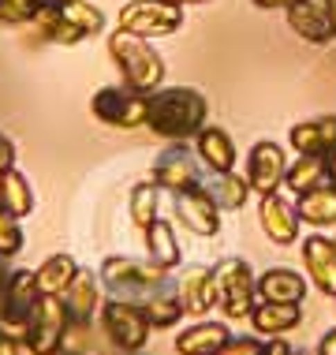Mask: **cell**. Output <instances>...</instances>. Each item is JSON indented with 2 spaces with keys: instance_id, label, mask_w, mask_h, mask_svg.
I'll return each instance as SVG.
<instances>
[{
  "instance_id": "cell-1",
  "label": "cell",
  "mask_w": 336,
  "mask_h": 355,
  "mask_svg": "<svg viewBox=\"0 0 336 355\" xmlns=\"http://www.w3.org/2000/svg\"><path fill=\"white\" fill-rule=\"evenodd\" d=\"M209 123V101L195 86H161L150 94L146 128L165 142H195Z\"/></svg>"
},
{
  "instance_id": "cell-2",
  "label": "cell",
  "mask_w": 336,
  "mask_h": 355,
  "mask_svg": "<svg viewBox=\"0 0 336 355\" xmlns=\"http://www.w3.org/2000/svg\"><path fill=\"white\" fill-rule=\"evenodd\" d=\"M109 56L120 71V83L131 86L139 94H153L165 86V56L153 49L150 37L127 34V31H112L109 34Z\"/></svg>"
},
{
  "instance_id": "cell-3",
  "label": "cell",
  "mask_w": 336,
  "mask_h": 355,
  "mask_svg": "<svg viewBox=\"0 0 336 355\" xmlns=\"http://www.w3.org/2000/svg\"><path fill=\"white\" fill-rule=\"evenodd\" d=\"M98 277H101V284L109 295L131 300V303H142V300H150L153 292L176 284L172 281V270H161L150 258H131V254H109L101 262Z\"/></svg>"
},
{
  "instance_id": "cell-4",
  "label": "cell",
  "mask_w": 336,
  "mask_h": 355,
  "mask_svg": "<svg viewBox=\"0 0 336 355\" xmlns=\"http://www.w3.org/2000/svg\"><path fill=\"white\" fill-rule=\"evenodd\" d=\"M213 273H217V311L224 314V322H247L258 306V273L251 270V262L228 254L213 266Z\"/></svg>"
},
{
  "instance_id": "cell-5",
  "label": "cell",
  "mask_w": 336,
  "mask_h": 355,
  "mask_svg": "<svg viewBox=\"0 0 336 355\" xmlns=\"http://www.w3.org/2000/svg\"><path fill=\"white\" fill-rule=\"evenodd\" d=\"M75 329L67 314L64 295H42L23 329V352L26 355H60L67 348V333Z\"/></svg>"
},
{
  "instance_id": "cell-6",
  "label": "cell",
  "mask_w": 336,
  "mask_h": 355,
  "mask_svg": "<svg viewBox=\"0 0 336 355\" xmlns=\"http://www.w3.org/2000/svg\"><path fill=\"white\" fill-rule=\"evenodd\" d=\"M101 329L105 337H109V344L116 352H142L153 333V325L146 318V311H142V303H131V300H105L101 303Z\"/></svg>"
},
{
  "instance_id": "cell-7",
  "label": "cell",
  "mask_w": 336,
  "mask_h": 355,
  "mask_svg": "<svg viewBox=\"0 0 336 355\" xmlns=\"http://www.w3.org/2000/svg\"><path fill=\"white\" fill-rule=\"evenodd\" d=\"M90 112L94 120H101L105 128L116 131H134L146 128V112H150V94H139L131 86H101L90 98Z\"/></svg>"
},
{
  "instance_id": "cell-8",
  "label": "cell",
  "mask_w": 336,
  "mask_h": 355,
  "mask_svg": "<svg viewBox=\"0 0 336 355\" xmlns=\"http://www.w3.org/2000/svg\"><path fill=\"white\" fill-rule=\"evenodd\" d=\"M116 26L139 37H168L184 26V8L172 0H127L116 15Z\"/></svg>"
},
{
  "instance_id": "cell-9",
  "label": "cell",
  "mask_w": 336,
  "mask_h": 355,
  "mask_svg": "<svg viewBox=\"0 0 336 355\" xmlns=\"http://www.w3.org/2000/svg\"><path fill=\"white\" fill-rule=\"evenodd\" d=\"M150 180L161 191H168V195H179V191H191L202 184V161L198 153H191L187 142H168L157 153V161H153Z\"/></svg>"
},
{
  "instance_id": "cell-10",
  "label": "cell",
  "mask_w": 336,
  "mask_h": 355,
  "mask_svg": "<svg viewBox=\"0 0 336 355\" xmlns=\"http://www.w3.org/2000/svg\"><path fill=\"white\" fill-rule=\"evenodd\" d=\"M37 300H42V288H37L34 270H12V281L0 292V329L15 333L23 340V329L30 322Z\"/></svg>"
},
{
  "instance_id": "cell-11",
  "label": "cell",
  "mask_w": 336,
  "mask_h": 355,
  "mask_svg": "<svg viewBox=\"0 0 336 355\" xmlns=\"http://www.w3.org/2000/svg\"><path fill=\"white\" fill-rule=\"evenodd\" d=\"M172 214H176V220L187 228V232L209 239V236L220 232V214H224V209L217 206L213 191H209L206 184H198V187H191V191L172 195Z\"/></svg>"
},
{
  "instance_id": "cell-12",
  "label": "cell",
  "mask_w": 336,
  "mask_h": 355,
  "mask_svg": "<svg viewBox=\"0 0 336 355\" xmlns=\"http://www.w3.org/2000/svg\"><path fill=\"white\" fill-rule=\"evenodd\" d=\"M288 153L281 142H273V139H262V142H254V150L247 153V184H251V191L258 198L262 195H273V191H281L284 187V172H288Z\"/></svg>"
},
{
  "instance_id": "cell-13",
  "label": "cell",
  "mask_w": 336,
  "mask_h": 355,
  "mask_svg": "<svg viewBox=\"0 0 336 355\" xmlns=\"http://www.w3.org/2000/svg\"><path fill=\"white\" fill-rule=\"evenodd\" d=\"M258 225H262V232L273 247H295L299 243V232H303L295 202H288L281 191L262 195V202H258Z\"/></svg>"
},
{
  "instance_id": "cell-14",
  "label": "cell",
  "mask_w": 336,
  "mask_h": 355,
  "mask_svg": "<svg viewBox=\"0 0 336 355\" xmlns=\"http://www.w3.org/2000/svg\"><path fill=\"white\" fill-rule=\"evenodd\" d=\"M299 251H303L306 281L318 288V292L336 300V247H333V236H321V232L306 236V239H299Z\"/></svg>"
},
{
  "instance_id": "cell-15",
  "label": "cell",
  "mask_w": 336,
  "mask_h": 355,
  "mask_svg": "<svg viewBox=\"0 0 336 355\" xmlns=\"http://www.w3.org/2000/svg\"><path fill=\"white\" fill-rule=\"evenodd\" d=\"M179 303L191 318H206L209 311L217 306V273L213 266H187L176 281Z\"/></svg>"
},
{
  "instance_id": "cell-16",
  "label": "cell",
  "mask_w": 336,
  "mask_h": 355,
  "mask_svg": "<svg viewBox=\"0 0 336 355\" xmlns=\"http://www.w3.org/2000/svg\"><path fill=\"white\" fill-rule=\"evenodd\" d=\"M101 288H105V284H101L98 270H82V266H79V273H75L71 288L64 292L67 314H71V322L79 325V329H86V325H90V322L101 314V303H105Z\"/></svg>"
},
{
  "instance_id": "cell-17",
  "label": "cell",
  "mask_w": 336,
  "mask_h": 355,
  "mask_svg": "<svg viewBox=\"0 0 336 355\" xmlns=\"http://www.w3.org/2000/svg\"><path fill=\"white\" fill-rule=\"evenodd\" d=\"M228 340H232V329H228V322L198 318V322H191L187 329L176 333L172 348H176V355H217Z\"/></svg>"
},
{
  "instance_id": "cell-18",
  "label": "cell",
  "mask_w": 336,
  "mask_h": 355,
  "mask_svg": "<svg viewBox=\"0 0 336 355\" xmlns=\"http://www.w3.org/2000/svg\"><path fill=\"white\" fill-rule=\"evenodd\" d=\"M195 153H198L202 168L213 172V176L236 172V142L224 128H217V123H206L195 135Z\"/></svg>"
},
{
  "instance_id": "cell-19",
  "label": "cell",
  "mask_w": 336,
  "mask_h": 355,
  "mask_svg": "<svg viewBox=\"0 0 336 355\" xmlns=\"http://www.w3.org/2000/svg\"><path fill=\"white\" fill-rule=\"evenodd\" d=\"M247 322H251L254 337H262V340L284 337V333H292L303 322V303H262L258 300Z\"/></svg>"
},
{
  "instance_id": "cell-20",
  "label": "cell",
  "mask_w": 336,
  "mask_h": 355,
  "mask_svg": "<svg viewBox=\"0 0 336 355\" xmlns=\"http://www.w3.org/2000/svg\"><path fill=\"white\" fill-rule=\"evenodd\" d=\"M258 300L262 303H303L306 300V277L292 266H273L258 273Z\"/></svg>"
},
{
  "instance_id": "cell-21",
  "label": "cell",
  "mask_w": 336,
  "mask_h": 355,
  "mask_svg": "<svg viewBox=\"0 0 336 355\" xmlns=\"http://www.w3.org/2000/svg\"><path fill=\"white\" fill-rule=\"evenodd\" d=\"M288 146L295 153H321V157H329L336 150V116H314V120L292 123Z\"/></svg>"
},
{
  "instance_id": "cell-22",
  "label": "cell",
  "mask_w": 336,
  "mask_h": 355,
  "mask_svg": "<svg viewBox=\"0 0 336 355\" xmlns=\"http://www.w3.org/2000/svg\"><path fill=\"white\" fill-rule=\"evenodd\" d=\"M142 243H146V258L157 262L161 270H179L184 262V247L176 239V225L165 217H157L150 228H142Z\"/></svg>"
},
{
  "instance_id": "cell-23",
  "label": "cell",
  "mask_w": 336,
  "mask_h": 355,
  "mask_svg": "<svg viewBox=\"0 0 336 355\" xmlns=\"http://www.w3.org/2000/svg\"><path fill=\"white\" fill-rule=\"evenodd\" d=\"M284 19H288V31H292L295 37H303L306 45H329L333 42V31H329V23H325L321 4L299 0V4H292L284 12Z\"/></svg>"
},
{
  "instance_id": "cell-24",
  "label": "cell",
  "mask_w": 336,
  "mask_h": 355,
  "mask_svg": "<svg viewBox=\"0 0 336 355\" xmlns=\"http://www.w3.org/2000/svg\"><path fill=\"white\" fill-rule=\"evenodd\" d=\"M321 184H329V165H325L321 153H295V161L284 172V187L299 198V195H306V191H314Z\"/></svg>"
},
{
  "instance_id": "cell-25",
  "label": "cell",
  "mask_w": 336,
  "mask_h": 355,
  "mask_svg": "<svg viewBox=\"0 0 336 355\" xmlns=\"http://www.w3.org/2000/svg\"><path fill=\"white\" fill-rule=\"evenodd\" d=\"M295 214H299L303 225L333 228L336 225V187L333 184H321V187L299 195V198H295Z\"/></svg>"
},
{
  "instance_id": "cell-26",
  "label": "cell",
  "mask_w": 336,
  "mask_h": 355,
  "mask_svg": "<svg viewBox=\"0 0 336 355\" xmlns=\"http://www.w3.org/2000/svg\"><path fill=\"white\" fill-rule=\"evenodd\" d=\"M30 26L37 31V37H42V42H49V45H79V42H86L75 26L64 23L56 0H42V4H37V15H34Z\"/></svg>"
},
{
  "instance_id": "cell-27",
  "label": "cell",
  "mask_w": 336,
  "mask_h": 355,
  "mask_svg": "<svg viewBox=\"0 0 336 355\" xmlns=\"http://www.w3.org/2000/svg\"><path fill=\"white\" fill-rule=\"evenodd\" d=\"M0 206H4L12 217H19V220L34 214V187H30V180L19 172V165L0 172Z\"/></svg>"
},
{
  "instance_id": "cell-28",
  "label": "cell",
  "mask_w": 336,
  "mask_h": 355,
  "mask_svg": "<svg viewBox=\"0 0 336 355\" xmlns=\"http://www.w3.org/2000/svg\"><path fill=\"white\" fill-rule=\"evenodd\" d=\"M75 273H79V262H75L71 254H49L42 266L34 270L37 277V288H42V295H64L67 288H71Z\"/></svg>"
},
{
  "instance_id": "cell-29",
  "label": "cell",
  "mask_w": 336,
  "mask_h": 355,
  "mask_svg": "<svg viewBox=\"0 0 336 355\" xmlns=\"http://www.w3.org/2000/svg\"><path fill=\"white\" fill-rule=\"evenodd\" d=\"M142 311H146V318H150L153 329H176V325L187 318L176 284H168V288H161V292H153L150 300H142Z\"/></svg>"
},
{
  "instance_id": "cell-30",
  "label": "cell",
  "mask_w": 336,
  "mask_h": 355,
  "mask_svg": "<svg viewBox=\"0 0 336 355\" xmlns=\"http://www.w3.org/2000/svg\"><path fill=\"white\" fill-rule=\"evenodd\" d=\"M127 214H131V225L139 228H150L153 220L161 217V187L153 184V180H142V184L131 187L127 195Z\"/></svg>"
},
{
  "instance_id": "cell-31",
  "label": "cell",
  "mask_w": 336,
  "mask_h": 355,
  "mask_svg": "<svg viewBox=\"0 0 336 355\" xmlns=\"http://www.w3.org/2000/svg\"><path fill=\"white\" fill-rule=\"evenodd\" d=\"M56 8H60L64 23L75 26L82 37L105 34V12H101L98 4H90V0H56Z\"/></svg>"
},
{
  "instance_id": "cell-32",
  "label": "cell",
  "mask_w": 336,
  "mask_h": 355,
  "mask_svg": "<svg viewBox=\"0 0 336 355\" xmlns=\"http://www.w3.org/2000/svg\"><path fill=\"white\" fill-rule=\"evenodd\" d=\"M209 191H213V198H217L220 209H243L247 198L254 195L251 184H247V176H239V172H224V176H217L213 184H209Z\"/></svg>"
},
{
  "instance_id": "cell-33",
  "label": "cell",
  "mask_w": 336,
  "mask_h": 355,
  "mask_svg": "<svg viewBox=\"0 0 336 355\" xmlns=\"http://www.w3.org/2000/svg\"><path fill=\"white\" fill-rule=\"evenodd\" d=\"M23 247H26L23 220L12 217L4 206H0V258H8V262H12V258H15L19 251H23Z\"/></svg>"
},
{
  "instance_id": "cell-34",
  "label": "cell",
  "mask_w": 336,
  "mask_h": 355,
  "mask_svg": "<svg viewBox=\"0 0 336 355\" xmlns=\"http://www.w3.org/2000/svg\"><path fill=\"white\" fill-rule=\"evenodd\" d=\"M42 0H0V26H26L34 23Z\"/></svg>"
},
{
  "instance_id": "cell-35",
  "label": "cell",
  "mask_w": 336,
  "mask_h": 355,
  "mask_svg": "<svg viewBox=\"0 0 336 355\" xmlns=\"http://www.w3.org/2000/svg\"><path fill=\"white\" fill-rule=\"evenodd\" d=\"M262 352H265L262 337H232L217 355H262Z\"/></svg>"
},
{
  "instance_id": "cell-36",
  "label": "cell",
  "mask_w": 336,
  "mask_h": 355,
  "mask_svg": "<svg viewBox=\"0 0 336 355\" xmlns=\"http://www.w3.org/2000/svg\"><path fill=\"white\" fill-rule=\"evenodd\" d=\"M15 142L4 135V131H0V172H8V168H15Z\"/></svg>"
},
{
  "instance_id": "cell-37",
  "label": "cell",
  "mask_w": 336,
  "mask_h": 355,
  "mask_svg": "<svg viewBox=\"0 0 336 355\" xmlns=\"http://www.w3.org/2000/svg\"><path fill=\"white\" fill-rule=\"evenodd\" d=\"M0 355H23V340H19L15 333L0 329Z\"/></svg>"
},
{
  "instance_id": "cell-38",
  "label": "cell",
  "mask_w": 336,
  "mask_h": 355,
  "mask_svg": "<svg viewBox=\"0 0 336 355\" xmlns=\"http://www.w3.org/2000/svg\"><path fill=\"white\" fill-rule=\"evenodd\" d=\"M262 355H295V348L284 337H273V340H265V352Z\"/></svg>"
},
{
  "instance_id": "cell-39",
  "label": "cell",
  "mask_w": 336,
  "mask_h": 355,
  "mask_svg": "<svg viewBox=\"0 0 336 355\" xmlns=\"http://www.w3.org/2000/svg\"><path fill=\"white\" fill-rule=\"evenodd\" d=\"M254 8H262V12H288L292 4H299V0H251Z\"/></svg>"
},
{
  "instance_id": "cell-40",
  "label": "cell",
  "mask_w": 336,
  "mask_h": 355,
  "mask_svg": "<svg viewBox=\"0 0 336 355\" xmlns=\"http://www.w3.org/2000/svg\"><path fill=\"white\" fill-rule=\"evenodd\" d=\"M318 355H336V329H329V333L318 340Z\"/></svg>"
},
{
  "instance_id": "cell-41",
  "label": "cell",
  "mask_w": 336,
  "mask_h": 355,
  "mask_svg": "<svg viewBox=\"0 0 336 355\" xmlns=\"http://www.w3.org/2000/svg\"><path fill=\"white\" fill-rule=\"evenodd\" d=\"M321 12H325V23H329V31L336 37V0H321Z\"/></svg>"
},
{
  "instance_id": "cell-42",
  "label": "cell",
  "mask_w": 336,
  "mask_h": 355,
  "mask_svg": "<svg viewBox=\"0 0 336 355\" xmlns=\"http://www.w3.org/2000/svg\"><path fill=\"white\" fill-rule=\"evenodd\" d=\"M8 281H12V262H8V258H0V292L8 288Z\"/></svg>"
},
{
  "instance_id": "cell-43",
  "label": "cell",
  "mask_w": 336,
  "mask_h": 355,
  "mask_svg": "<svg viewBox=\"0 0 336 355\" xmlns=\"http://www.w3.org/2000/svg\"><path fill=\"white\" fill-rule=\"evenodd\" d=\"M325 165H329V184L336 187V150L329 153V157H325Z\"/></svg>"
},
{
  "instance_id": "cell-44",
  "label": "cell",
  "mask_w": 336,
  "mask_h": 355,
  "mask_svg": "<svg viewBox=\"0 0 336 355\" xmlns=\"http://www.w3.org/2000/svg\"><path fill=\"white\" fill-rule=\"evenodd\" d=\"M172 4H179V8H187V4H209V0H172Z\"/></svg>"
},
{
  "instance_id": "cell-45",
  "label": "cell",
  "mask_w": 336,
  "mask_h": 355,
  "mask_svg": "<svg viewBox=\"0 0 336 355\" xmlns=\"http://www.w3.org/2000/svg\"><path fill=\"white\" fill-rule=\"evenodd\" d=\"M116 355H142V352H116Z\"/></svg>"
},
{
  "instance_id": "cell-46",
  "label": "cell",
  "mask_w": 336,
  "mask_h": 355,
  "mask_svg": "<svg viewBox=\"0 0 336 355\" xmlns=\"http://www.w3.org/2000/svg\"><path fill=\"white\" fill-rule=\"evenodd\" d=\"M295 355H318V352H295Z\"/></svg>"
},
{
  "instance_id": "cell-47",
  "label": "cell",
  "mask_w": 336,
  "mask_h": 355,
  "mask_svg": "<svg viewBox=\"0 0 336 355\" xmlns=\"http://www.w3.org/2000/svg\"><path fill=\"white\" fill-rule=\"evenodd\" d=\"M60 355H79V352H67V348H64V352H60Z\"/></svg>"
},
{
  "instance_id": "cell-48",
  "label": "cell",
  "mask_w": 336,
  "mask_h": 355,
  "mask_svg": "<svg viewBox=\"0 0 336 355\" xmlns=\"http://www.w3.org/2000/svg\"><path fill=\"white\" fill-rule=\"evenodd\" d=\"M333 247H336V232H333Z\"/></svg>"
}]
</instances>
